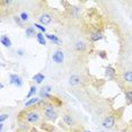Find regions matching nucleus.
Segmentation results:
<instances>
[{"label": "nucleus", "instance_id": "1", "mask_svg": "<svg viewBox=\"0 0 132 132\" xmlns=\"http://www.w3.org/2000/svg\"><path fill=\"white\" fill-rule=\"evenodd\" d=\"M43 118V114H42L41 107L34 106L31 109H25L23 112L19 113V121H25L28 124L32 125H37L40 124Z\"/></svg>", "mask_w": 132, "mask_h": 132}, {"label": "nucleus", "instance_id": "2", "mask_svg": "<svg viewBox=\"0 0 132 132\" xmlns=\"http://www.w3.org/2000/svg\"><path fill=\"white\" fill-rule=\"evenodd\" d=\"M43 119L49 122H55L59 119V113L56 111V107L51 103L50 101H43L41 107Z\"/></svg>", "mask_w": 132, "mask_h": 132}, {"label": "nucleus", "instance_id": "3", "mask_svg": "<svg viewBox=\"0 0 132 132\" xmlns=\"http://www.w3.org/2000/svg\"><path fill=\"white\" fill-rule=\"evenodd\" d=\"M102 125H103L104 129H107V130L114 128V125H115V116L112 115V114L105 116L104 120H103V122H102Z\"/></svg>", "mask_w": 132, "mask_h": 132}, {"label": "nucleus", "instance_id": "4", "mask_svg": "<svg viewBox=\"0 0 132 132\" xmlns=\"http://www.w3.org/2000/svg\"><path fill=\"white\" fill-rule=\"evenodd\" d=\"M62 122H63L64 125H67L68 128L72 129L76 125V121H75L73 116L71 115L70 113H63L62 114Z\"/></svg>", "mask_w": 132, "mask_h": 132}, {"label": "nucleus", "instance_id": "5", "mask_svg": "<svg viewBox=\"0 0 132 132\" xmlns=\"http://www.w3.org/2000/svg\"><path fill=\"white\" fill-rule=\"evenodd\" d=\"M52 60L56 64H62L64 61V53L62 50H56L52 54Z\"/></svg>", "mask_w": 132, "mask_h": 132}, {"label": "nucleus", "instance_id": "6", "mask_svg": "<svg viewBox=\"0 0 132 132\" xmlns=\"http://www.w3.org/2000/svg\"><path fill=\"white\" fill-rule=\"evenodd\" d=\"M43 100H41L40 97H33V98H29V100H26V102L24 103V107L25 109H31V107H34V106H38L40 104H42Z\"/></svg>", "mask_w": 132, "mask_h": 132}, {"label": "nucleus", "instance_id": "7", "mask_svg": "<svg viewBox=\"0 0 132 132\" xmlns=\"http://www.w3.org/2000/svg\"><path fill=\"white\" fill-rule=\"evenodd\" d=\"M9 82L11 84V85L16 86L17 88H20V87H23V85H24L23 79L18 76V75H10L9 76Z\"/></svg>", "mask_w": 132, "mask_h": 132}, {"label": "nucleus", "instance_id": "8", "mask_svg": "<svg viewBox=\"0 0 132 132\" xmlns=\"http://www.w3.org/2000/svg\"><path fill=\"white\" fill-rule=\"evenodd\" d=\"M38 22H40L41 25H49V24L52 23V16L47 13H43L38 17Z\"/></svg>", "mask_w": 132, "mask_h": 132}, {"label": "nucleus", "instance_id": "9", "mask_svg": "<svg viewBox=\"0 0 132 132\" xmlns=\"http://www.w3.org/2000/svg\"><path fill=\"white\" fill-rule=\"evenodd\" d=\"M103 37H104L103 34H102L100 31H94L89 34V40L92 42H98V41L103 40Z\"/></svg>", "mask_w": 132, "mask_h": 132}, {"label": "nucleus", "instance_id": "10", "mask_svg": "<svg viewBox=\"0 0 132 132\" xmlns=\"http://www.w3.org/2000/svg\"><path fill=\"white\" fill-rule=\"evenodd\" d=\"M81 84V78L78 75H72L69 77V85L70 86H79Z\"/></svg>", "mask_w": 132, "mask_h": 132}, {"label": "nucleus", "instance_id": "11", "mask_svg": "<svg viewBox=\"0 0 132 132\" xmlns=\"http://www.w3.org/2000/svg\"><path fill=\"white\" fill-rule=\"evenodd\" d=\"M105 75H106V77L109 78V79H114L116 76V70L112 65H107V67L105 68Z\"/></svg>", "mask_w": 132, "mask_h": 132}, {"label": "nucleus", "instance_id": "12", "mask_svg": "<svg viewBox=\"0 0 132 132\" xmlns=\"http://www.w3.org/2000/svg\"><path fill=\"white\" fill-rule=\"evenodd\" d=\"M86 49H87L86 42H84V41H77L76 43H75V50H76L77 52H84V51H86Z\"/></svg>", "mask_w": 132, "mask_h": 132}, {"label": "nucleus", "instance_id": "13", "mask_svg": "<svg viewBox=\"0 0 132 132\" xmlns=\"http://www.w3.org/2000/svg\"><path fill=\"white\" fill-rule=\"evenodd\" d=\"M44 79H45V76H44L43 73H41V72H37V73H35L34 76H33V80L35 81L36 85H41V84L44 81Z\"/></svg>", "mask_w": 132, "mask_h": 132}, {"label": "nucleus", "instance_id": "14", "mask_svg": "<svg viewBox=\"0 0 132 132\" xmlns=\"http://www.w3.org/2000/svg\"><path fill=\"white\" fill-rule=\"evenodd\" d=\"M45 36H46L47 40H50L53 44H55V45H60V43H61V42H60V38L54 34H45Z\"/></svg>", "mask_w": 132, "mask_h": 132}, {"label": "nucleus", "instance_id": "15", "mask_svg": "<svg viewBox=\"0 0 132 132\" xmlns=\"http://www.w3.org/2000/svg\"><path fill=\"white\" fill-rule=\"evenodd\" d=\"M0 42L5 47H11V41L7 35H2L1 38H0Z\"/></svg>", "mask_w": 132, "mask_h": 132}, {"label": "nucleus", "instance_id": "16", "mask_svg": "<svg viewBox=\"0 0 132 132\" xmlns=\"http://www.w3.org/2000/svg\"><path fill=\"white\" fill-rule=\"evenodd\" d=\"M36 34L37 33L35 32V27H33V26H29V27L25 29V35L27 37H33V36L36 37Z\"/></svg>", "mask_w": 132, "mask_h": 132}, {"label": "nucleus", "instance_id": "17", "mask_svg": "<svg viewBox=\"0 0 132 132\" xmlns=\"http://www.w3.org/2000/svg\"><path fill=\"white\" fill-rule=\"evenodd\" d=\"M36 40L38 41V43L41 44V45H46V36H44L43 33L38 32L36 34Z\"/></svg>", "mask_w": 132, "mask_h": 132}, {"label": "nucleus", "instance_id": "18", "mask_svg": "<svg viewBox=\"0 0 132 132\" xmlns=\"http://www.w3.org/2000/svg\"><path fill=\"white\" fill-rule=\"evenodd\" d=\"M36 93H37V88H36V86H35V85L31 86V88H29L28 94L26 95V100H29V98L35 97V95H36Z\"/></svg>", "mask_w": 132, "mask_h": 132}, {"label": "nucleus", "instance_id": "19", "mask_svg": "<svg viewBox=\"0 0 132 132\" xmlns=\"http://www.w3.org/2000/svg\"><path fill=\"white\" fill-rule=\"evenodd\" d=\"M123 80H124L125 82H129L131 84L132 82V71H125V72H123Z\"/></svg>", "mask_w": 132, "mask_h": 132}, {"label": "nucleus", "instance_id": "20", "mask_svg": "<svg viewBox=\"0 0 132 132\" xmlns=\"http://www.w3.org/2000/svg\"><path fill=\"white\" fill-rule=\"evenodd\" d=\"M29 130V124L25 121H19V131L22 132H28Z\"/></svg>", "mask_w": 132, "mask_h": 132}, {"label": "nucleus", "instance_id": "21", "mask_svg": "<svg viewBox=\"0 0 132 132\" xmlns=\"http://www.w3.org/2000/svg\"><path fill=\"white\" fill-rule=\"evenodd\" d=\"M124 95H125V98H127L128 104H132V89L127 88L124 90Z\"/></svg>", "mask_w": 132, "mask_h": 132}, {"label": "nucleus", "instance_id": "22", "mask_svg": "<svg viewBox=\"0 0 132 132\" xmlns=\"http://www.w3.org/2000/svg\"><path fill=\"white\" fill-rule=\"evenodd\" d=\"M19 17H20V19H22L23 23H27L29 20V15H28V13H26V11H22L19 15Z\"/></svg>", "mask_w": 132, "mask_h": 132}, {"label": "nucleus", "instance_id": "23", "mask_svg": "<svg viewBox=\"0 0 132 132\" xmlns=\"http://www.w3.org/2000/svg\"><path fill=\"white\" fill-rule=\"evenodd\" d=\"M33 26H35V28H37V29H40V32L41 33H46V28H45V26H43V25H41V24H34Z\"/></svg>", "mask_w": 132, "mask_h": 132}, {"label": "nucleus", "instance_id": "24", "mask_svg": "<svg viewBox=\"0 0 132 132\" xmlns=\"http://www.w3.org/2000/svg\"><path fill=\"white\" fill-rule=\"evenodd\" d=\"M72 11H73L72 15H73L75 17H78V16L80 15V13H81V10H80L79 7H73V8H72Z\"/></svg>", "mask_w": 132, "mask_h": 132}, {"label": "nucleus", "instance_id": "25", "mask_svg": "<svg viewBox=\"0 0 132 132\" xmlns=\"http://www.w3.org/2000/svg\"><path fill=\"white\" fill-rule=\"evenodd\" d=\"M8 118H9V114H7V113H2L1 115H0V123H4L6 120H8Z\"/></svg>", "mask_w": 132, "mask_h": 132}, {"label": "nucleus", "instance_id": "26", "mask_svg": "<svg viewBox=\"0 0 132 132\" xmlns=\"http://www.w3.org/2000/svg\"><path fill=\"white\" fill-rule=\"evenodd\" d=\"M14 20H15V23H16L18 26H23V22H22V19H20L19 16H15L14 17Z\"/></svg>", "mask_w": 132, "mask_h": 132}, {"label": "nucleus", "instance_id": "27", "mask_svg": "<svg viewBox=\"0 0 132 132\" xmlns=\"http://www.w3.org/2000/svg\"><path fill=\"white\" fill-rule=\"evenodd\" d=\"M98 54H100V56H101V58L102 59H106V52H104V51H102V52H100V53H98Z\"/></svg>", "mask_w": 132, "mask_h": 132}, {"label": "nucleus", "instance_id": "28", "mask_svg": "<svg viewBox=\"0 0 132 132\" xmlns=\"http://www.w3.org/2000/svg\"><path fill=\"white\" fill-rule=\"evenodd\" d=\"M17 53H18V55H19V56H23V55H24V50H23V49L17 50Z\"/></svg>", "mask_w": 132, "mask_h": 132}, {"label": "nucleus", "instance_id": "29", "mask_svg": "<svg viewBox=\"0 0 132 132\" xmlns=\"http://www.w3.org/2000/svg\"><path fill=\"white\" fill-rule=\"evenodd\" d=\"M4 129H5V124L4 123H0V132H4Z\"/></svg>", "mask_w": 132, "mask_h": 132}, {"label": "nucleus", "instance_id": "30", "mask_svg": "<svg viewBox=\"0 0 132 132\" xmlns=\"http://www.w3.org/2000/svg\"><path fill=\"white\" fill-rule=\"evenodd\" d=\"M84 132H92V131H88V130H86V131H84Z\"/></svg>", "mask_w": 132, "mask_h": 132}, {"label": "nucleus", "instance_id": "31", "mask_svg": "<svg viewBox=\"0 0 132 132\" xmlns=\"http://www.w3.org/2000/svg\"><path fill=\"white\" fill-rule=\"evenodd\" d=\"M18 132H22V131H18Z\"/></svg>", "mask_w": 132, "mask_h": 132}, {"label": "nucleus", "instance_id": "32", "mask_svg": "<svg viewBox=\"0 0 132 132\" xmlns=\"http://www.w3.org/2000/svg\"><path fill=\"white\" fill-rule=\"evenodd\" d=\"M71 132H73V131H71Z\"/></svg>", "mask_w": 132, "mask_h": 132}, {"label": "nucleus", "instance_id": "33", "mask_svg": "<svg viewBox=\"0 0 132 132\" xmlns=\"http://www.w3.org/2000/svg\"><path fill=\"white\" fill-rule=\"evenodd\" d=\"M102 132H103V131H102Z\"/></svg>", "mask_w": 132, "mask_h": 132}]
</instances>
